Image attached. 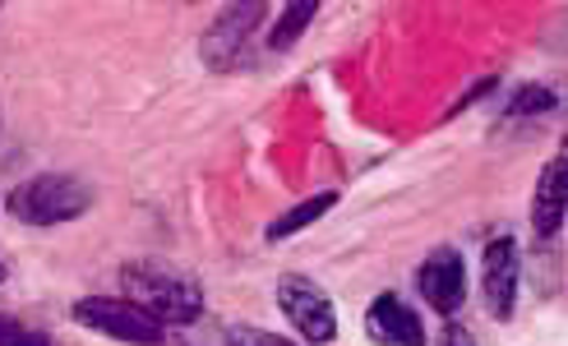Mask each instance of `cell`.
I'll return each instance as SVG.
<instances>
[{
    "label": "cell",
    "mask_w": 568,
    "mask_h": 346,
    "mask_svg": "<svg viewBox=\"0 0 568 346\" xmlns=\"http://www.w3.org/2000/svg\"><path fill=\"white\" fill-rule=\"evenodd\" d=\"M125 301H134L144 314L166 328V324H194L204 314V292L190 273H176L166 264H125L121 268Z\"/></svg>",
    "instance_id": "6da1fadb"
},
{
    "label": "cell",
    "mask_w": 568,
    "mask_h": 346,
    "mask_svg": "<svg viewBox=\"0 0 568 346\" xmlns=\"http://www.w3.org/2000/svg\"><path fill=\"white\" fill-rule=\"evenodd\" d=\"M93 208V190L74 181V176H61V171H47V176H33L23 181L14 194H10V213L28 226H61V222H74Z\"/></svg>",
    "instance_id": "7a4b0ae2"
},
{
    "label": "cell",
    "mask_w": 568,
    "mask_h": 346,
    "mask_svg": "<svg viewBox=\"0 0 568 346\" xmlns=\"http://www.w3.org/2000/svg\"><path fill=\"white\" fill-rule=\"evenodd\" d=\"M74 324L93 328V333H106L116 342H130V346H162L166 328L144 314L134 301H116V296H89L74 305Z\"/></svg>",
    "instance_id": "3957f363"
},
{
    "label": "cell",
    "mask_w": 568,
    "mask_h": 346,
    "mask_svg": "<svg viewBox=\"0 0 568 346\" xmlns=\"http://www.w3.org/2000/svg\"><path fill=\"white\" fill-rule=\"evenodd\" d=\"M277 305H282V314H287L292 328L305 342L324 346V342L337 337V314H333V301H328V292L320 282H310L301 273H287L277 282Z\"/></svg>",
    "instance_id": "277c9868"
},
{
    "label": "cell",
    "mask_w": 568,
    "mask_h": 346,
    "mask_svg": "<svg viewBox=\"0 0 568 346\" xmlns=\"http://www.w3.org/2000/svg\"><path fill=\"white\" fill-rule=\"evenodd\" d=\"M416 286H420L425 305L439 309L444 319H453V314L463 309V301H467V268H463V254H458V250H448V245H439V250L416 268Z\"/></svg>",
    "instance_id": "5b68a950"
},
{
    "label": "cell",
    "mask_w": 568,
    "mask_h": 346,
    "mask_svg": "<svg viewBox=\"0 0 568 346\" xmlns=\"http://www.w3.org/2000/svg\"><path fill=\"white\" fill-rule=\"evenodd\" d=\"M518 245L499 236L486 245V264H480V286H486V301L495 319H514V305H518Z\"/></svg>",
    "instance_id": "8992f818"
},
{
    "label": "cell",
    "mask_w": 568,
    "mask_h": 346,
    "mask_svg": "<svg viewBox=\"0 0 568 346\" xmlns=\"http://www.w3.org/2000/svg\"><path fill=\"white\" fill-rule=\"evenodd\" d=\"M260 19H264V6H226V10L217 14V23L204 33L209 65H217V70L232 65V51L245 47V38L254 33V28H260Z\"/></svg>",
    "instance_id": "52a82bcc"
},
{
    "label": "cell",
    "mask_w": 568,
    "mask_h": 346,
    "mask_svg": "<svg viewBox=\"0 0 568 346\" xmlns=\"http://www.w3.org/2000/svg\"><path fill=\"white\" fill-rule=\"evenodd\" d=\"M365 328H371V337L384 342V346H425L420 314L397 296H379L371 305V314H365Z\"/></svg>",
    "instance_id": "ba28073f"
},
{
    "label": "cell",
    "mask_w": 568,
    "mask_h": 346,
    "mask_svg": "<svg viewBox=\"0 0 568 346\" xmlns=\"http://www.w3.org/2000/svg\"><path fill=\"white\" fill-rule=\"evenodd\" d=\"M564 208H568V166H564V157H555V162H546L541 181H536V194H531V231L541 241L559 236Z\"/></svg>",
    "instance_id": "9c48e42d"
},
{
    "label": "cell",
    "mask_w": 568,
    "mask_h": 346,
    "mask_svg": "<svg viewBox=\"0 0 568 346\" xmlns=\"http://www.w3.org/2000/svg\"><path fill=\"white\" fill-rule=\"evenodd\" d=\"M337 204V194L333 190H320V194H310V199H301V204L296 208H287V213H282V217H273L268 222V231H264V236L277 245V241H292L296 236V231H305V226H315L328 208Z\"/></svg>",
    "instance_id": "30bf717a"
},
{
    "label": "cell",
    "mask_w": 568,
    "mask_h": 346,
    "mask_svg": "<svg viewBox=\"0 0 568 346\" xmlns=\"http://www.w3.org/2000/svg\"><path fill=\"white\" fill-rule=\"evenodd\" d=\"M315 14H320L315 0H292V6L282 10V14H277V23H273V33H268V51H292V47H296V38L305 33L310 23H315Z\"/></svg>",
    "instance_id": "8fae6325"
},
{
    "label": "cell",
    "mask_w": 568,
    "mask_h": 346,
    "mask_svg": "<svg viewBox=\"0 0 568 346\" xmlns=\"http://www.w3.org/2000/svg\"><path fill=\"white\" fill-rule=\"evenodd\" d=\"M555 106V93L550 89H527L518 102H514V115H523V111H550Z\"/></svg>",
    "instance_id": "7c38bea8"
},
{
    "label": "cell",
    "mask_w": 568,
    "mask_h": 346,
    "mask_svg": "<svg viewBox=\"0 0 568 346\" xmlns=\"http://www.w3.org/2000/svg\"><path fill=\"white\" fill-rule=\"evenodd\" d=\"M232 346H287V342L268 337V333H254V328H241V333H232Z\"/></svg>",
    "instance_id": "4fadbf2b"
},
{
    "label": "cell",
    "mask_w": 568,
    "mask_h": 346,
    "mask_svg": "<svg viewBox=\"0 0 568 346\" xmlns=\"http://www.w3.org/2000/svg\"><path fill=\"white\" fill-rule=\"evenodd\" d=\"M439 346H476V337H471L463 324H448V328L439 333Z\"/></svg>",
    "instance_id": "5bb4252c"
},
{
    "label": "cell",
    "mask_w": 568,
    "mask_h": 346,
    "mask_svg": "<svg viewBox=\"0 0 568 346\" xmlns=\"http://www.w3.org/2000/svg\"><path fill=\"white\" fill-rule=\"evenodd\" d=\"M6 346H51V337H42V333H28V328H14V333L6 337Z\"/></svg>",
    "instance_id": "9a60e30c"
},
{
    "label": "cell",
    "mask_w": 568,
    "mask_h": 346,
    "mask_svg": "<svg viewBox=\"0 0 568 346\" xmlns=\"http://www.w3.org/2000/svg\"><path fill=\"white\" fill-rule=\"evenodd\" d=\"M14 328H19V324H14V319H6V314H0V346H6V337H10Z\"/></svg>",
    "instance_id": "2e32d148"
},
{
    "label": "cell",
    "mask_w": 568,
    "mask_h": 346,
    "mask_svg": "<svg viewBox=\"0 0 568 346\" xmlns=\"http://www.w3.org/2000/svg\"><path fill=\"white\" fill-rule=\"evenodd\" d=\"M0 282H6V264H0Z\"/></svg>",
    "instance_id": "e0dca14e"
}]
</instances>
